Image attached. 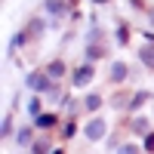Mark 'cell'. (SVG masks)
<instances>
[{"label":"cell","instance_id":"obj_17","mask_svg":"<svg viewBox=\"0 0 154 154\" xmlns=\"http://www.w3.org/2000/svg\"><path fill=\"white\" fill-rule=\"evenodd\" d=\"M126 40H130V28H126V25H120V28H117V43L123 46Z\"/></svg>","mask_w":154,"mask_h":154},{"label":"cell","instance_id":"obj_18","mask_svg":"<svg viewBox=\"0 0 154 154\" xmlns=\"http://www.w3.org/2000/svg\"><path fill=\"white\" fill-rule=\"evenodd\" d=\"M0 133H3V139L12 133V114H6V117H3V126H0Z\"/></svg>","mask_w":154,"mask_h":154},{"label":"cell","instance_id":"obj_14","mask_svg":"<svg viewBox=\"0 0 154 154\" xmlns=\"http://www.w3.org/2000/svg\"><path fill=\"white\" fill-rule=\"evenodd\" d=\"M148 99H151V96H148V93H136V96H133V99H130V108H133V111H136V108H139V105H145V102H148Z\"/></svg>","mask_w":154,"mask_h":154},{"label":"cell","instance_id":"obj_21","mask_svg":"<svg viewBox=\"0 0 154 154\" xmlns=\"http://www.w3.org/2000/svg\"><path fill=\"white\" fill-rule=\"evenodd\" d=\"M130 99H133V96H114L111 105H114V108H123V105H130Z\"/></svg>","mask_w":154,"mask_h":154},{"label":"cell","instance_id":"obj_7","mask_svg":"<svg viewBox=\"0 0 154 154\" xmlns=\"http://www.w3.org/2000/svg\"><path fill=\"white\" fill-rule=\"evenodd\" d=\"M139 59H142L148 68H154V43H145L142 49H139Z\"/></svg>","mask_w":154,"mask_h":154},{"label":"cell","instance_id":"obj_6","mask_svg":"<svg viewBox=\"0 0 154 154\" xmlns=\"http://www.w3.org/2000/svg\"><path fill=\"white\" fill-rule=\"evenodd\" d=\"M126 71H130V68H126L123 62H111V80L114 83H123L126 80Z\"/></svg>","mask_w":154,"mask_h":154},{"label":"cell","instance_id":"obj_2","mask_svg":"<svg viewBox=\"0 0 154 154\" xmlns=\"http://www.w3.org/2000/svg\"><path fill=\"white\" fill-rule=\"evenodd\" d=\"M93 77H96V71H93V62H83V65L80 68H77L74 71V77H71V83L77 86V89H83L89 80H93Z\"/></svg>","mask_w":154,"mask_h":154},{"label":"cell","instance_id":"obj_9","mask_svg":"<svg viewBox=\"0 0 154 154\" xmlns=\"http://www.w3.org/2000/svg\"><path fill=\"white\" fill-rule=\"evenodd\" d=\"M37 120V126H40V130H49V126H56L59 120H56V114H40V117H34Z\"/></svg>","mask_w":154,"mask_h":154},{"label":"cell","instance_id":"obj_1","mask_svg":"<svg viewBox=\"0 0 154 154\" xmlns=\"http://www.w3.org/2000/svg\"><path fill=\"white\" fill-rule=\"evenodd\" d=\"M28 86L34 89V93H46V89L53 86V77H49L46 71H31L28 74Z\"/></svg>","mask_w":154,"mask_h":154},{"label":"cell","instance_id":"obj_13","mask_svg":"<svg viewBox=\"0 0 154 154\" xmlns=\"http://www.w3.org/2000/svg\"><path fill=\"white\" fill-rule=\"evenodd\" d=\"M105 56V49H102L99 43H93V46H86V62H96V59H102Z\"/></svg>","mask_w":154,"mask_h":154},{"label":"cell","instance_id":"obj_16","mask_svg":"<svg viewBox=\"0 0 154 154\" xmlns=\"http://www.w3.org/2000/svg\"><path fill=\"white\" fill-rule=\"evenodd\" d=\"M25 40H28V34H16V37H12V40H9V53H12V49H19Z\"/></svg>","mask_w":154,"mask_h":154},{"label":"cell","instance_id":"obj_19","mask_svg":"<svg viewBox=\"0 0 154 154\" xmlns=\"http://www.w3.org/2000/svg\"><path fill=\"white\" fill-rule=\"evenodd\" d=\"M31 151H34V154H46V151H49V142H43V139H40V142L31 145Z\"/></svg>","mask_w":154,"mask_h":154},{"label":"cell","instance_id":"obj_8","mask_svg":"<svg viewBox=\"0 0 154 154\" xmlns=\"http://www.w3.org/2000/svg\"><path fill=\"white\" fill-rule=\"evenodd\" d=\"M43 28H46L43 19H31V22H28V31H25V34H28V37H40V34H43Z\"/></svg>","mask_w":154,"mask_h":154},{"label":"cell","instance_id":"obj_3","mask_svg":"<svg viewBox=\"0 0 154 154\" xmlns=\"http://www.w3.org/2000/svg\"><path fill=\"white\" fill-rule=\"evenodd\" d=\"M105 133H108V123L102 120V117H93L86 123V139L89 142H99V139H105Z\"/></svg>","mask_w":154,"mask_h":154},{"label":"cell","instance_id":"obj_23","mask_svg":"<svg viewBox=\"0 0 154 154\" xmlns=\"http://www.w3.org/2000/svg\"><path fill=\"white\" fill-rule=\"evenodd\" d=\"M93 3H108V0H93Z\"/></svg>","mask_w":154,"mask_h":154},{"label":"cell","instance_id":"obj_22","mask_svg":"<svg viewBox=\"0 0 154 154\" xmlns=\"http://www.w3.org/2000/svg\"><path fill=\"white\" fill-rule=\"evenodd\" d=\"M145 151H154V133L145 136Z\"/></svg>","mask_w":154,"mask_h":154},{"label":"cell","instance_id":"obj_24","mask_svg":"<svg viewBox=\"0 0 154 154\" xmlns=\"http://www.w3.org/2000/svg\"><path fill=\"white\" fill-rule=\"evenodd\" d=\"M148 16H151V22H154V9H151V12H148Z\"/></svg>","mask_w":154,"mask_h":154},{"label":"cell","instance_id":"obj_10","mask_svg":"<svg viewBox=\"0 0 154 154\" xmlns=\"http://www.w3.org/2000/svg\"><path fill=\"white\" fill-rule=\"evenodd\" d=\"M16 142L22 145V148H31L34 142H31V126H25V130H19V136H16Z\"/></svg>","mask_w":154,"mask_h":154},{"label":"cell","instance_id":"obj_4","mask_svg":"<svg viewBox=\"0 0 154 154\" xmlns=\"http://www.w3.org/2000/svg\"><path fill=\"white\" fill-rule=\"evenodd\" d=\"M46 12H49L56 22H62V19H65V12H68V3H65V0H46Z\"/></svg>","mask_w":154,"mask_h":154},{"label":"cell","instance_id":"obj_20","mask_svg":"<svg viewBox=\"0 0 154 154\" xmlns=\"http://www.w3.org/2000/svg\"><path fill=\"white\" fill-rule=\"evenodd\" d=\"M117 154H139V145L126 142V145H120V148H117Z\"/></svg>","mask_w":154,"mask_h":154},{"label":"cell","instance_id":"obj_12","mask_svg":"<svg viewBox=\"0 0 154 154\" xmlns=\"http://www.w3.org/2000/svg\"><path fill=\"white\" fill-rule=\"evenodd\" d=\"M130 126H133V133H136V136H148V120H145V117H136Z\"/></svg>","mask_w":154,"mask_h":154},{"label":"cell","instance_id":"obj_11","mask_svg":"<svg viewBox=\"0 0 154 154\" xmlns=\"http://www.w3.org/2000/svg\"><path fill=\"white\" fill-rule=\"evenodd\" d=\"M83 105H86V111H99V108H102V96H96V93H89V96L83 99Z\"/></svg>","mask_w":154,"mask_h":154},{"label":"cell","instance_id":"obj_15","mask_svg":"<svg viewBox=\"0 0 154 154\" xmlns=\"http://www.w3.org/2000/svg\"><path fill=\"white\" fill-rule=\"evenodd\" d=\"M28 114H31V117H40V99H31L28 102Z\"/></svg>","mask_w":154,"mask_h":154},{"label":"cell","instance_id":"obj_5","mask_svg":"<svg viewBox=\"0 0 154 154\" xmlns=\"http://www.w3.org/2000/svg\"><path fill=\"white\" fill-rule=\"evenodd\" d=\"M46 74L53 77V80H59L62 74H68V68H65V62H62V59H53V62L46 65Z\"/></svg>","mask_w":154,"mask_h":154}]
</instances>
